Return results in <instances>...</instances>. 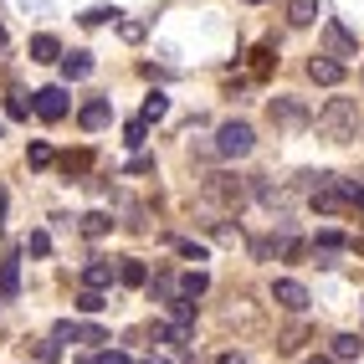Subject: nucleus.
<instances>
[{"label": "nucleus", "mask_w": 364, "mask_h": 364, "mask_svg": "<svg viewBox=\"0 0 364 364\" xmlns=\"http://www.w3.org/2000/svg\"><path fill=\"white\" fill-rule=\"evenodd\" d=\"M359 103L354 98H328L323 108H318V134L328 139V144H349V139H359Z\"/></svg>", "instance_id": "nucleus-1"}, {"label": "nucleus", "mask_w": 364, "mask_h": 364, "mask_svg": "<svg viewBox=\"0 0 364 364\" xmlns=\"http://www.w3.org/2000/svg\"><path fill=\"white\" fill-rule=\"evenodd\" d=\"M205 200L221 205V210H241V200H247V180H241V175H210L205 180Z\"/></svg>", "instance_id": "nucleus-2"}, {"label": "nucleus", "mask_w": 364, "mask_h": 364, "mask_svg": "<svg viewBox=\"0 0 364 364\" xmlns=\"http://www.w3.org/2000/svg\"><path fill=\"white\" fill-rule=\"evenodd\" d=\"M252 129L247 124H236V118H231V124H221V129H215V154H221V159H241V154H252Z\"/></svg>", "instance_id": "nucleus-3"}, {"label": "nucleus", "mask_w": 364, "mask_h": 364, "mask_svg": "<svg viewBox=\"0 0 364 364\" xmlns=\"http://www.w3.org/2000/svg\"><path fill=\"white\" fill-rule=\"evenodd\" d=\"M267 124H272V129H303V124H308V108L282 92V98L267 103Z\"/></svg>", "instance_id": "nucleus-4"}, {"label": "nucleus", "mask_w": 364, "mask_h": 364, "mask_svg": "<svg viewBox=\"0 0 364 364\" xmlns=\"http://www.w3.org/2000/svg\"><path fill=\"white\" fill-rule=\"evenodd\" d=\"M323 46H328V57H338V62L359 57V41L349 36V26H344V21H323Z\"/></svg>", "instance_id": "nucleus-5"}, {"label": "nucleus", "mask_w": 364, "mask_h": 364, "mask_svg": "<svg viewBox=\"0 0 364 364\" xmlns=\"http://www.w3.org/2000/svg\"><path fill=\"white\" fill-rule=\"evenodd\" d=\"M272 303H277L282 313H303V308H308V287L293 282V277H277V282H272Z\"/></svg>", "instance_id": "nucleus-6"}, {"label": "nucleus", "mask_w": 364, "mask_h": 364, "mask_svg": "<svg viewBox=\"0 0 364 364\" xmlns=\"http://www.w3.org/2000/svg\"><path fill=\"white\" fill-rule=\"evenodd\" d=\"M31 108H36V118H46V124H62L67 118V92L62 87H41Z\"/></svg>", "instance_id": "nucleus-7"}, {"label": "nucleus", "mask_w": 364, "mask_h": 364, "mask_svg": "<svg viewBox=\"0 0 364 364\" xmlns=\"http://www.w3.org/2000/svg\"><path fill=\"white\" fill-rule=\"evenodd\" d=\"M308 77H313V82H323V87H338V82H344V62L323 52V57H313V62H308Z\"/></svg>", "instance_id": "nucleus-8"}, {"label": "nucleus", "mask_w": 364, "mask_h": 364, "mask_svg": "<svg viewBox=\"0 0 364 364\" xmlns=\"http://www.w3.org/2000/svg\"><path fill=\"white\" fill-rule=\"evenodd\" d=\"M77 124H82L87 134H98V129H108V124H113V103H108V98H92V103H82V113H77Z\"/></svg>", "instance_id": "nucleus-9"}, {"label": "nucleus", "mask_w": 364, "mask_h": 364, "mask_svg": "<svg viewBox=\"0 0 364 364\" xmlns=\"http://www.w3.org/2000/svg\"><path fill=\"white\" fill-rule=\"evenodd\" d=\"M57 338H77V344H108V333L98 323H62Z\"/></svg>", "instance_id": "nucleus-10"}, {"label": "nucleus", "mask_w": 364, "mask_h": 364, "mask_svg": "<svg viewBox=\"0 0 364 364\" xmlns=\"http://www.w3.org/2000/svg\"><path fill=\"white\" fill-rule=\"evenodd\" d=\"M87 72H92V57H87V52H67V57H62V77H67V82H82Z\"/></svg>", "instance_id": "nucleus-11"}, {"label": "nucleus", "mask_w": 364, "mask_h": 364, "mask_svg": "<svg viewBox=\"0 0 364 364\" xmlns=\"http://www.w3.org/2000/svg\"><path fill=\"white\" fill-rule=\"evenodd\" d=\"M287 21L293 26H313L318 21V0H287Z\"/></svg>", "instance_id": "nucleus-12"}, {"label": "nucleus", "mask_w": 364, "mask_h": 364, "mask_svg": "<svg viewBox=\"0 0 364 364\" xmlns=\"http://www.w3.org/2000/svg\"><path fill=\"white\" fill-rule=\"evenodd\" d=\"M57 57H62V41L57 36H46V31L31 36V62H57Z\"/></svg>", "instance_id": "nucleus-13"}, {"label": "nucleus", "mask_w": 364, "mask_h": 364, "mask_svg": "<svg viewBox=\"0 0 364 364\" xmlns=\"http://www.w3.org/2000/svg\"><path fill=\"white\" fill-rule=\"evenodd\" d=\"M82 277H87V287H108V282L118 277V267L98 257V262H87V272H82Z\"/></svg>", "instance_id": "nucleus-14"}, {"label": "nucleus", "mask_w": 364, "mask_h": 364, "mask_svg": "<svg viewBox=\"0 0 364 364\" xmlns=\"http://www.w3.org/2000/svg\"><path fill=\"white\" fill-rule=\"evenodd\" d=\"M118 282H129V287H144V282H149V272H144V262H118Z\"/></svg>", "instance_id": "nucleus-15"}, {"label": "nucleus", "mask_w": 364, "mask_h": 364, "mask_svg": "<svg viewBox=\"0 0 364 364\" xmlns=\"http://www.w3.org/2000/svg\"><path fill=\"white\" fill-rule=\"evenodd\" d=\"M103 231H113V215L87 210V215H82V236H103Z\"/></svg>", "instance_id": "nucleus-16"}, {"label": "nucleus", "mask_w": 364, "mask_h": 364, "mask_svg": "<svg viewBox=\"0 0 364 364\" xmlns=\"http://www.w3.org/2000/svg\"><path fill=\"white\" fill-rule=\"evenodd\" d=\"M359 349H364L359 333H338V338H333V359H354Z\"/></svg>", "instance_id": "nucleus-17"}, {"label": "nucleus", "mask_w": 364, "mask_h": 364, "mask_svg": "<svg viewBox=\"0 0 364 364\" xmlns=\"http://www.w3.org/2000/svg\"><path fill=\"white\" fill-rule=\"evenodd\" d=\"M164 113H169V98H164V92H149V98H144V118H149V124H159Z\"/></svg>", "instance_id": "nucleus-18"}, {"label": "nucleus", "mask_w": 364, "mask_h": 364, "mask_svg": "<svg viewBox=\"0 0 364 364\" xmlns=\"http://www.w3.org/2000/svg\"><path fill=\"white\" fill-rule=\"evenodd\" d=\"M144 134H149V118H129V124H124V144H134V149H139V144H144Z\"/></svg>", "instance_id": "nucleus-19"}, {"label": "nucleus", "mask_w": 364, "mask_h": 364, "mask_svg": "<svg viewBox=\"0 0 364 364\" xmlns=\"http://www.w3.org/2000/svg\"><path fill=\"white\" fill-rule=\"evenodd\" d=\"M16 287H21V267H16V262H6V267H0V293L16 298Z\"/></svg>", "instance_id": "nucleus-20"}, {"label": "nucleus", "mask_w": 364, "mask_h": 364, "mask_svg": "<svg viewBox=\"0 0 364 364\" xmlns=\"http://www.w3.org/2000/svg\"><path fill=\"white\" fill-rule=\"evenodd\" d=\"M180 293H185V298H200V293H205V272H185V277H180Z\"/></svg>", "instance_id": "nucleus-21"}, {"label": "nucleus", "mask_w": 364, "mask_h": 364, "mask_svg": "<svg viewBox=\"0 0 364 364\" xmlns=\"http://www.w3.org/2000/svg\"><path fill=\"white\" fill-rule=\"evenodd\" d=\"M87 149H77V154H62V175H82V169H87Z\"/></svg>", "instance_id": "nucleus-22"}, {"label": "nucleus", "mask_w": 364, "mask_h": 364, "mask_svg": "<svg viewBox=\"0 0 364 364\" xmlns=\"http://www.w3.org/2000/svg\"><path fill=\"white\" fill-rule=\"evenodd\" d=\"M338 252H344V247H323V241H313V262H318V267H338Z\"/></svg>", "instance_id": "nucleus-23"}, {"label": "nucleus", "mask_w": 364, "mask_h": 364, "mask_svg": "<svg viewBox=\"0 0 364 364\" xmlns=\"http://www.w3.org/2000/svg\"><path fill=\"white\" fill-rule=\"evenodd\" d=\"M52 159H57V154L46 149V144H31V149H26V164H31V169H46Z\"/></svg>", "instance_id": "nucleus-24"}, {"label": "nucleus", "mask_w": 364, "mask_h": 364, "mask_svg": "<svg viewBox=\"0 0 364 364\" xmlns=\"http://www.w3.org/2000/svg\"><path fill=\"white\" fill-rule=\"evenodd\" d=\"M103 21H118V11H113V6H92V11L82 16V26H103Z\"/></svg>", "instance_id": "nucleus-25"}, {"label": "nucleus", "mask_w": 364, "mask_h": 364, "mask_svg": "<svg viewBox=\"0 0 364 364\" xmlns=\"http://www.w3.org/2000/svg\"><path fill=\"white\" fill-rule=\"evenodd\" d=\"M26 252H31V257H46V252H52V236H46V231H31Z\"/></svg>", "instance_id": "nucleus-26"}, {"label": "nucleus", "mask_w": 364, "mask_h": 364, "mask_svg": "<svg viewBox=\"0 0 364 364\" xmlns=\"http://www.w3.org/2000/svg\"><path fill=\"white\" fill-rule=\"evenodd\" d=\"M77 308L82 313H103V293H98V287H87V293L77 298Z\"/></svg>", "instance_id": "nucleus-27"}, {"label": "nucleus", "mask_w": 364, "mask_h": 364, "mask_svg": "<svg viewBox=\"0 0 364 364\" xmlns=\"http://www.w3.org/2000/svg\"><path fill=\"white\" fill-rule=\"evenodd\" d=\"M31 108H26V98H21V92H11V98H6V118H26Z\"/></svg>", "instance_id": "nucleus-28"}, {"label": "nucleus", "mask_w": 364, "mask_h": 364, "mask_svg": "<svg viewBox=\"0 0 364 364\" xmlns=\"http://www.w3.org/2000/svg\"><path fill=\"white\" fill-rule=\"evenodd\" d=\"M180 257L185 262H205V247H200V241H180Z\"/></svg>", "instance_id": "nucleus-29"}, {"label": "nucleus", "mask_w": 364, "mask_h": 364, "mask_svg": "<svg viewBox=\"0 0 364 364\" xmlns=\"http://www.w3.org/2000/svg\"><path fill=\"white\" fill-rule=\"evenodd\" d=\"M82 364H134V359H129V354H113V349H108V354H92V359H82Z\"/></svg>", "instance_id": "nucleus-30"}, {"label": "nucleus", "mask_w": 364, "mask_h": 364, "mask_svg": "<svg viewBox=\"0 0 364 364\" xmlns=\"http://www.w3.org/2000/svg\"><path fill=\"white\" fill-rule=\"evenodd\" d=\"M303 364H333V359H323V354H313V359H303Z\"/></svg>", "instance_id": "nucleus-31"}, {"label": "nucleus", "mask_w": 364, "mask_h": 364, "mask_svg": "<svg viewBox=\"0 0 364 364\" xmlns=\"http://www.w3.org/2000/svg\"><path fill=\"white\" fill-rule=\"evenodd\" d=\"M221 364H247V359H241V354H226V359H221Z\"/></svg>", "instance_id": "nucleus-32"}, {"label": "nucleus", "mask_w": 364, "mask_h": 364, "mask_svg": "<svg viewBox=\"0 0 364 364\" xmlns=\"http://www.w3.org/2000/svg\"><path fill=\"white\" fill-rule=\"evenodd\" d=\"M0 46H6V26H0Z\"/></svg>", "instance_id": "nucleus-33"}, {"label": "nucleus", "mask_w": 364, "mask_h": 364, "mask_svg": "<svg viewBox=\"0 0 364 364\" xmlns=\"http://www.w3.org/2000/svg\"><path fill=\"white\" fill-rule=\"evenodd\" d=\"M247 6H262V0H247Z\"/></svg>", "instance_id": "nucleus-34"}, {"label": "nucleus", "mask_w": 364, "mask_h": 364, "mask_svg": "<svg viewBox=\"0 0 364 364\" xmlns=\"http://www.w3.org/2000/svg\"><path fill=\"white\" fill-rule=\"evenodd\" d=\"M0 134H6V124H0Z\"/></svg>", "instance_id": "nucleus-35"}]
</instances>
